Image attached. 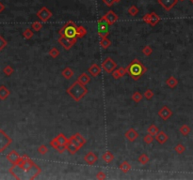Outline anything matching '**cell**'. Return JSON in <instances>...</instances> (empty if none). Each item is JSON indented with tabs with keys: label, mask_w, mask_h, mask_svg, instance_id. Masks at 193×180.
I'll list each match as a JSON object with an SVG mask.
<instances>
[{
	"label": "cell",
	"mask_w": 193,
	"mask_h": 180,
	"mask_svg": "<svg viewBox=\"0 0 193 180\" xmlns=\"http://www.w3.org/2000/svg\"><path fill=\"white\" fill-rule=\"evenodd\" d=\"M126 70H127V73L133 80L138 81V80L141 79L146 73L147 68H146L138 59L135 58L132 60L127 67H126Z\"/></svg>",
	"instance_id": "obj_1"
},
{
	"label": "cell",
	"mask_w": 193,
	"mask_h": 180,
	"mask_svg": "<svg viewBox=\"0 0 193 180\" xmlns=\"http://www.w3.org/2000/svg\"><path fill=\"white\" fill-rule=\"evenodd\" d=\"M66 93L74 99L76 102H79L81 99L88 94V88L86 85L79 83L77 80L73 83L69 87L66 89Z\"/></svg>",
	"instance_id": "obj_2"
},
{
	"label": "cell",
	"mask_w": 193,
	"mask_h": 180,
	"mask_svg": "<svg viewBox=\"0 0 193 180\" xmlns=\"http://www.w3.org/2000/svg\"><path fill=\"white\" fill-rule=\"evenodd\" d=\"M58 33L59 36H64L67 38H76L77 24L75 22L69 21L58 30Z\"/></svg>",
	"instance_id": "obj_3"
},
{
	"label": "cell",
	"mask_w": 193,
	"mask_h": 180,
	"mask_svg": "<svg viewBox=\"0 0 193 180\" xmlns=\"http://www.w3.org/2000/svg\"><path fill=\"white\" fill-rule=\"evenodd\" d=\"M98 35L100 38H105L109 35V30H108V24L106 22L104 16H102L98 20Z\"/></svg>",
	"instance_id": "obj_4"
},
{
	"label": "cell",
	"mask_w": 193,
	"mask_h": 180,
	"mask_svg": "<svg viewBox=\"0 0 193 180\" xmlns=\"http://www.w3.org/2000/svg\"><path fill=\"white\" fill-rule=\"evenodd\" d=\"M77 41V38H67L64 36H59L58 39V42L61 44L64 50H70Z\"/></svg>",
	"instance_id": "obj_5"
},
{
	"label": "cell",
	"mask_w": 193,
	"mask_h": 180,
	"mask_svg": "<svg viewBox=\"0 0 193 180\" xmlns=\"http://www.w3.org/2000/svg\"><path fill=\"white\" fill-rule=\"evenodd\" d=\"M101 67L106 73H112L113 70L117 69V63L114 61V59L108 56L102 61Z\"/></svg>",
	"instance_id": "obj_6"
},
{
	"label": "cell",
	"mask_w": 193,
	"mask_h": 180,
	"mask_svg": "<svg viewBox=\"0 0 193 180\" xmlns=\"http://www.w3.org/2000/svg\"><path fill=\"white\" fill-rule=\"evenodd\" d=\"M11 143V138L3 130H0V152L5 151Z\"/></svg>",
	"instance_id": "obj_7"
},
{
	"label": "cell",
	"mask_w": 193,
	"mask_h": 180,
	"mask_svg": "<svg viewBox=\"0 0 193 180\" xmlns=\"http://www.w3.org/2000/svg\"><path fill=\"white\" fill-rule=\"evenodd\" d=\"M36 15L42 22L46 23V22H48L49 19L53 16V13L46 8V7H43V8L36 13Z\"/></svg>",
	"instance_id": "obj_8"
},
{
	"label": "cell",
	"mask_w": 193,
	"mask_h": 180,
	"mask_svg": "<svg viewBox=\"0 0 193 180\" xmlns=\"http://www.w3.org/2000/svg\"><path fill=\"white\" fill-rule=\"evenodd\" d=\"M69 140H70L71 142L74 143L76 146H78V147L80 148V149L85 145V144L87 143V140H86V139L82 136V134H80L79 132H76V133H75L74 135H72V136L69 138Z\"/></svg>",
	"instance_id": "obj_9"
},
{
	"label": "cell",
	"mask_w": 193,
	"mask_h": 180,
	"mask_svg": "<svg viewBox=\"0 0 193 180\" xmlns=\"http://www.w3.org/2000/svg\"><path fill=\"white\" fill-rule=\"evenodd\" d=\"M179 0H157L158 4L160 5L166 11H170L177 4Z\"/></svg>",
	"instance_id": "obj_10"
},
{
	"label": "cell",
	"mask_w": 193,
	"mask_h": 180,
	"mask_svg": "<svg viewBox=\"0 0 193 180\" xmlns=\"http://www.w3.org/2000/svg\"><path fill=\"white\" fill-rule=\"evenodd\" d=\"M158 116L162 120L166 121L172 116V111L168 107V106H162L161 109L158 111Z\"/></svg>",
	"instance_id": "obj_11"
},
{
	"label": "cell",
	"mask_w": 193,
	"mask_h": 180,
	"mask_svg": "<svg viewBox=\"0 0 193 180\" xmlns=\"http://www.w3.org/2000/svg\"><path fill=\"white\" fill-rule=\"evenodd\" d=\"M124 137H125L126 139H127L129 142L133 143V142H135L136 140L139 137V134H138V132L135 129L130 128L128 130L125 131Z\"/></svg>",
	"instance_id": "obj_12"
},
{
	"label": "cell",
	"mask_w": 193,
	"mask_h": 180,
	"mask_svg": "<svg viewBox=\"0 0 193 180\" xmlns=\"http://www.w3.org/2000/svg\"><path fill=\"white\" fill-rule=\"evenodd\" d=\"M104 17L105 18L106 20V22H108V25H112V24H114L118 20H119V17L118 15L116 14V13L113 11V10H108V12L105 13V14L104 15Z\"/></svg>",
	"instance_id": "obj_13"
},
{
	"label": "cell",
	"mask_w": 193,
	"mask_h": 180,
	"mask_svg": "<svg viewBox=\"0 0 193 180\" xmlns=\"http://www.w3.org/2000/svg\"><path fill=\"white\" fill-rule=\"evenodd\" d=\"M102 67L101 66H99L98 64L96 63H94L92 64L90 68L88 69V72H89V74L92 77H97L100 73L102 72Z\"/></svg>",
	"instance_id": "obj_14"
},
{
	"label": "cell",
	"mask_w": 193,
	"mask_h": 180,
	"mask_svg": "<svg viewBox=\"0 0 193 180\" xmlns=\"http://www.w3.org/2000/svg\"><path fill=\"white\" fill-rule=\"evenodd\" d=\"M98 159V157L95 155L94 152L90 151L84 156V161L89 165H94Z\"/></svg>",
	"instance_id": "obj_15"
},
{
	"label": "cell",
	"mask_w": 193,
	"mask_h": 180,
	"mask_svg": "<svg viewBox=\"0 0 193 180\" xmlns=\"http://www.w3.org/2000/svg\"><path fill=\"white\" fill-rule=\"evenodd\" d=\"M155 140L159 144H163L169 140V136L167 133L161 130V131H158L157 134L155 135Z\"/></svg>",
	"instance_id": "obj_16"
},
{
	"label": "cell",
	"mask_w": 193,
	"mask_h": 180,
	"mask_svg": "<svg viewBox=\"0 0 193 180\" xmlns=\"http://www.w3.org/2000/svg\"><path fill=\"white\" fill-rule=\"evenodd\" d=\"M21 158L20 157V155L18 154V153L15 151V150H12V151H10L8 155H7V159H8V161L10 162V163H12L13 165L14 164H16L17 162H18V161H19V159Z\"/></svg>",
	"instance_id": "obj_17"
},
{
	"label": "cell",
	"mask_w": 193,
	"mask_h": 180,
	"mask_svg": "<svg viewBox=\"0 0 193 180\" xmlns=\"http://www.w3.org/2000/svg\"><path fill=\"white\" fill-rule=\"evenodd\" d=\"M77 81H78L79 83H80V84H84V85H87V84H90V82H91V76H90L89 73L83 72V73H81V74L78 76Z\"/></svg>",
	"instance_id": "obj_18"
},
{
	"label": "cell",
	"mask_w": 193,
	"mask_h": 180,
	"mask_svg": "<svg viewBox=\"0 0 193 180\" xmlns=\"http://www.w3.org/2000/svg\"><path fill=\"white\" fill-rule=\"evenodd\" d=\"M75 74V72L74 70H73L70 67H66V68H64L61 71V75L64 77V79L66 80H70L73 78V76H74Z\"/></svg>",
	"instance_id": "obj_19"
},
{
	"label": "cell",
	"mask_w": 193,
	"mask_h": 180,
	"mask_svg": "<svg viewBox=\"0 0 193 180\" xmlns=\"http://www.w3.org/2000/svg\"><path fill=\"white\" fill-rule=\"evenodd\" d=\"M66 149H67V151L70 153L71 155H75V154H76L77 151L80 149V148H79L78 146H76L74 143L71 142L70 140H69L67 145H66Z\"/></svg>",
	"instance_id": "obj_20"
},
{
	"label": "cell",
	"mask_w": 193,
	"mask_h": 180,
	"mask_svg": "<svg viewBox=\"0 0 193 180\" xmlns=\"http://www.w3.org/2000/svg\"><path fill=\"white\" fill-rule=\"evenodd\" d=\"M159 22H160V17L158 16V14L155 11H153L150 13V25L151 26H156Z\"/></svg>",
	"instance_id": "obj_21"
},
{
	"label": "cell",
	"mask_w": 193,
	"mask_h": 180,
	"mask_svg": "<svg viewBox=\"0 0 193 180\" xmlns=\"http://www.w3.org/2000/svg\"><path fill=\"white\" fill-rule=\"evenodd\" d=\"M114 159H115L114 155H113L110 151H105L104 154L102 155V159H103V161L105 162V163L112 162L113 161H114Z\"/></svg>",
	"instance_id": "obj_22"
},
{
	"label": "cell",
	"mask_w": 193,
	"mask_h": 180,
	"mask_svg": "<svg viewBox=\"0 0 193 180\" xmlns=\"http://www.w3.org/2000/svg\"><path fill=\"white\" fill-rule=\"evenodd\" d=\"M10 95V91L5 85H0V99L4 101Z\"/></svg>",
	"instance_id": "obj_23"
},
{
	"label": "cell",
	"mask_w": 193,
	"mask_h": 180,
	"mask_svg": "<svg viewBox=\"0 0 193 180\" xmlns=\"http://www.w3.org/2000/svg\"><path fill=\"white\" fill-rule=\"evenodd\" d=\"M99 45L101 46V48L104 50L108 49L110 46H111V41L108 39V37H105V38H101L99 41Z\"/></svg>",
	"instance_id": "obj_24"
},
{
	"label": "cell",
	"mask_w": 193,
	"mask_h": 180,
	"mask_svg": "<svg viewBox=\"0 0 193 180\" xmlns=\"http://www.w3.org/2000/svg\"><path fill=\"white\" fill-rule=\"evenodd\" d=\"M166 84H167L170 88H175L178 84V80L174 76H170L166 80Z\"/></svg>",
	"instance_id": "obj_25"
},
{
	"label": "cell",
	"mask_w": 193,
	"mask_h": 180,
	"mask_svg": "<svg viewBox=\"0 0 193 180\" xmlns=\"http://www.w3.org/2000/svg\"><path fill=\"white\" fill-rule=\"evenodd\" d=\"M56 139H57V141L59 143V144L62 145V146H66L69 142V138H66V136L63 134V133H59V134H58L56 136Z\"/></svg>",
	"instance_id": "obj_26"
},
{
	"label": "cell",
	"mask_w": 193,
	"mask_h": 180,
	"mask_svg": "<svg viewBox=\"0 0 193 180\" xmlns=\"http://www.w3.org/2000/svg\"><path fill=\"white\" fill-rule=\"evenodd\" d=\"M87 29H86L83 25H77V33H76V38L77 39H81L84 38L87 35Z\"/></svg>",
	"instance_id": "obj_27"
},
{
	"label": "cell",
	"mask_w": 193,
	"mask_h": 180,
	"mask_svg": "<svg viewBox=\"0 0 193 180\" xmlns=\"http://www.w3.org/2000/svg\"><path fill=\"white\" fill-rule=\"evenodd\" d=\"M119 168H120V170H121L123 173H127V172H129L131 170L132 166H131V164L128 161H123L121 164H120Z\"/></svg>",
	"instance_id": "obj_28"
},
{
	"label": "cell",
	"mask_w": 193,
	"mask_h": 180,
	"mask_svg": "<svg viewBox=\"0 0 193 180\" xmlns=\"http://www.w3.org/2000/svg\"><path fill=\"white\" fill-rule=\"evenodd\" d=\"M179 131H180V133L183 135V136H188L190 131H191V129H190V127L189 125H182L181 126V128L179 129Z\"/></svg>",
	"instance_id": "obj_29"
},
{
	"label": "cell",
	"mask_w": 193,
	"mask_h": 180,
	"mask_svg": "<svg viewBox=\"0 0 193 180\" xmlns=\"http://www.w3.org/2000/svg\"><path fill=\"white\" fill-rule=\"evenodd\" d=\"M149 161H150V159H149L148 155L145 154V153L141 154V156L138 157V161L141 163V164H142V165H146V164L149 162Z\"/></svg>",
	"instance_id": "obj_30"
},
{
	"label": "cell",
	"mask_w": 193,
	"mask_h": 180,
	"mask_svg": "<svg viewBox=\"0 0 193 180\" xmlns=\"http://www.w3.org/2000/svg\"><path fill=\"white\" fill-rule=\"evenodd\" d=\"M132 99V101L136 102V103H138V102H141L142 101V95H141V92H138V91H136L134 94L132 95L131 97Z\"/></svg>",
	"instance_id": "obj_31"
},
{
	"label": "cell",
	"mask_w": 193,
	"mask_h": 180,
	"mask_svg": "<svg viewBox=\"0 0 193 180\" xmlns=\"http://www.w3.org/2000/svg\"><path fill=\"white\" fill-rule=\"evenodd\" d=\"M159 131V129L157 128V126H156L155 124H152L148 127V129H147V132L149 133V134H152V135H156L157 134V132Z\"/></svg>",
	"instance_id": "obj_32"
},
{
	"label": "cell",
	"mask_w": 193,
	"mask_h": 180,
	"mask_svg": "<svg viewBox=\"0 0 193 180\" xmlns=\"http://www.w3.org/2000/svg\"><path fill=\"white\" fill-rule=\"evenodd\" d=\"M33 36H34V31H33L32 29H30V28H26L23 32V37L25 39H30L33 38Z\"/></svg>",
	"instance_id": "obj_33"
},
{
	"label": "cell",
	"mask_w": 193,
	"mask_h": 180,
	"mask_svg": "<svg viewBox=\"0 0 193 180\" xmlns=\"http://www.w3.org/2000/svg\"><path fill=\"white\" fill-rule=\"evenodd\" d=\"M42 28H43V24H42L41 22L35 21V22H33V23L31 24V29H32L33 31L39 32Z\"/></svg>",
	"instance_id": "obj_34"
},
{
	"label": "cell",
	"mask_w": 193,
	"mask_h": 180,
	"mask_svg": "<svg viewBox=\"0 0 193 180\" xmlns=\"http://www.w3.org/2000/svg\"><path fill=\"white\" fill-rule=\"evenodd\" d=\"M141 52H142V54H143L145 56H150L153 54V52H154V50H153V48L151 47L150 45H145L144 47L142 48Z\"/></svg>",
	"instance_id": "obj_35"
},
{
	"label": "cell",
	"mask_w": 193,
	"mask_h": 180,
	"mask_svg": "<svg viewBox=\"0 0 193 180\" xmlns=\"http://www.w3.org/2000/svg\"><path fill=\"white\" fill-rule=\"evenodd\" d=\"M49 56H50V57H52V58H57L58 56H59V54H61V52H59V50L58 49V48H56V47H53V48H51L50 50H49Z\"/></svg>",
	"instance_id": "obj_36"
},
{
	"label": "cell",
	"mask_w": 193,
	"mask_h": 180,
	"mask_svg": "<svg viewBox=\"0 0 193 180\" xmlns=\"http://www.w3.org/2000/svg\"><path fill=\"white\" fill-rule=\"evenodd\" d=\"M174 151L177 153V154H179V155H181V154H183V153L186 151V146L184 145V144H176L175 146H174Z\"/></svg>",
	"instance_id": "obj_37"
},
{
	"label": "cell",
	"mask_w": 193,
	"mask_h": 180,
	"mask_svg": "<svg viewBox=\"0 0 193 180\" xmlns=\"http://www.w3.org/2000/svg\"><path fill=\"white\" fill-rule=\"evenodd\" d=\"M143 97L146 99L150 101V99H152L153 98L155 97V93H154V91H153L152 89H147V90H145L144 94H143Z\"/></svg>",
	"instance_id": "obj_38"
},
{
	"label": "cell",
	"mask_w": 193,
	"mask_h": 180,
	"mask_svg": "<svg viewBox=\"0 0 193 180\" xmlns=\"http://www.w3.org/2000/svg\"><path fill=\"white\" fill-rule=\"evenodd\" d=\"M138 7L135 6V5H132L130 8L128 9V13L131 15V16H137L138 15Z\"/></svg>",
	"instance_id": "obj_39"
},
{
	"label": "cell",
	"mask_w": 193,
	"mask_h": 180,
	"mask_svg": "<svg viewBox=\"0 0 193 180\" xmlns=\"http://www.w3.org/2000/svg\"><path fill=\"white\" fill-rule=\"evenodd\" d=\"M49 144H50V145L52 146V147H53V148H55L57 151H58V149L61 148V146H62V145L59 144V143L57 141L56 137H55V138H53V139L51 140V141H50V143H49Z\"/></svg>",
	"instance_id": "obj_40"
},
{
	"label": "cell",
	"mask_w": 193,
	"mask_h": 180,
	"mask_svg": "<svg viewBox=\"0 0 193 180\" xmlns=\"http://www.w3.org/2000/svg\"><path fill=\"white\" fill-rule=\"evenodd\" d=\"M143 141L145 144H153V142L155 141V136L154 135H152V134H148L147 135H145L144 138H143Z\"/></svg>",
	"instance_id": "obj_41"
},
{
	"label": "cell",
	"mask_w": 193,
	"mask_h": 180,
	"mask_svg": "<svg viewBox=\"0 0 193 180\" xmlns=\"http://www.w3.org/2000/svg\"><path fill=\"white\" fill-rule=\"evenodd\" d=\"M13 71H14V70H13L11 66H6L3 69V73L6 76H10L13 73Z\"/></svg>",
	"instance_id": "obj_42"
},
{
	"label": "cell",
	"mask_w": 193,
	"mask_h": 180,
	"mask_svg": "<svg viewBox=\"0 0 193 180\" xmlns=\"http://www.w3.org/2000/svg\"><path fill=\"white\" fill-rule=\"evenodd\" d=\"M38 152L41 155H45V154H47V152H48V147L45 144H41L38 147Z\"/></svg>",
	"instance_id": "obj_43"
},
{
	"label": "cell",
	"mask_w": 193,
	"mask_h": 180,
	"mask_svg": "<svg viewBox=\"0 0 193 180\" xmlns=\"http://www.w3.org/2000/svg\"><path fill=\"white\" fill-rule=\"evenodd\" d=\"M7 45H8V42H7L6 39L1 35H0V52H1Z\"/></svg>",
	"instance_id": "obj_44"
},
{
	"label": "cell",
	"mask_w": 193,
	"mask_h": 180,
	"mask_svg": "<svg viewBox=\"0 0 193 180\" xmlns=\"http://www.w3.org/2000/svg\"><path fill=\"white\" fill-rule=\"evenodd\" d=\"M97 179H99V180H104V179H105L106 178V175L105 174L104 172H102V171H100V172H98L97 174H96V176H95Z\"/></svg>",
	"instance_id": "obj_45"
},
{
	"label": "cell",
	"mask_w": 193,
	"mask_h": 180,
	"mask_svg": "<svg viewBox=\"0 0 193 180\" xmlns=\"http://www.w3.org/2000/svg\"><path fill=\"white\" fill-rule=\"evenodd\" d=\"M112 77L114 78L115 80H118V79H120V78H122L121 77V74H120V72H119V70H118V69H116V70H114L112 71Z\"/></svg>",
	"instance_id": "obj_46"
},
{
	"label": "cell",
	"mask_w": 193,
	"mask_h": 180,
	"mask_svg": "<svg viewBox=\"0 0 193 180\" xmlns=\"http://www.w3.org/2000/svg\"><path fill=\"white\" fill-rule=\"evenodd\" d=\"M119 72H120V74H121V77H123L126 73H127V70H126V68H123V67H120V68L118 69Z\"/></svg>",
	"instance_id": "obj_47"
},
{
	"label": "cell",
	"mask_w": 193,
	"mask_h": 180,
	"mask_svg": "<svg viewBox=\"0 0 193 180\" xmlns=\"http://www.w3.org/2000/svg\"><path fill=\"white\" fill-rule=\"evenodd\" d=\"M103 2L108 7H112L115 3V0H103Z\"/></svg>",
	"instance_id": "obj_48"
},
{
	"label": "cell",
	"mask_w": 193,
	"mask_h": 180,
	"mask_svg": "<svg viewBox=\"0 0 193 180\" xmlns=\"http://www.w3.org/2000/svg\"><path fill=\"white\" fill-rule=\"evenodd\" d=\"M4 10H5V6H4L1 2H0V13L3 12V11H4Z\"/></svg>",
	"instance_id": "obj_49"
},
{
	"label": "cell",
	"mask_w": 193,
	"mask_h": 180,
	"mask_svg": "<svg viewBox=\"0 0 193 180\" xmlns=\"http://www.w3.org/2000/svg\"><path fill=\"white\" fill-rule=\"evenodd\" d=\"M122 0H115V3H119V2H121Z\"/></svg>",
	"instance_id": "obj_50"
},
{
	"label": "cell",
	"mask_w": 193,
	"mask_h": 180,
	"mask_svg": "<svg viewBox=\"0 0 193 180\" xmlns=\"http://www.w3.org/2000/svg\"><path fill=\"white\" fill-rule=\"evenodd\" d=\"M190 1H191V2H192V4H193V0H190Z\"/></svg>",
	"instance_id": "obj_51"
},
{
	"label": "cell",
	"mask_w": 193,
	"mask_h": 180,
	"mask_svg": "<svg viewBox=\"0 0 193 180\" xmlns=\"http://www.w3.org/2000/svg\"><path fill=\"white\" fill-rule=\"evenodd\" d=\"M180 1H184V0H180Z\"/></svg>",
	"instance_id": "obj_52"
}]
</instances>
